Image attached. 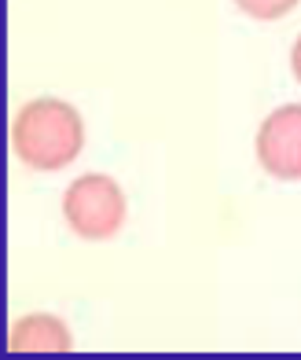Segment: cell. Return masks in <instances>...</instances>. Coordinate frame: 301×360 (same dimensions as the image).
<instances>
[{
  "instance_id": "6da1fadb",
  "label": "cell",
  "mask_w": 301,
  "mask_h": 360,
  "mask_svg": "<svg viewBox=\"0 0 301 360\" xmlns=\"http://www.w3.org/2000/svg\"><path fill=\"white\" fill-rule=\"evenodd\" d=\"M85 147V125L63 100H30L11 122V151L30 169H66Z\"/></svg>"
},
{
  "instance_id": "7a4b0ae2",
  "label": "cell",
  "mask_w": 301,
  "mask_h": 360,
  "mask_svg": "<svg viewBox=\"0 0 301 360\" xmlns=\"http://www.w3.org/2000/svg\"><path fill=\"white\" fill-rule=\"evenodd\" d=\"M63 217L81 239H110L125 224V195L103 173L77 176L63 195Z\"/></svg>"
},
{
  "instance_id": "3957f363",
  "label": "cell",
  "mask_w": 301,
  "mask_h": 360,
  "mask_svg": "<svg viewBox=\"0 0 301 360\" xmlns=\"http://www.w3.org/2000/svg\"><path fill=\"white\" fill-rule=\"evenodd\" d=\"M257 162L276 180H301V107H276L257 129Z\"/></svg>"
},
{
  "instance_id": "277c9868",
  "label": "cell",
  "mask_w": 301,
  "mask_h": 360,
  "mask_svg": "<svg viewBox=\"0 0 301 360\" xmlns=\"http://www.w3.org/2000/svg\"><path fill=\"white\" fill-rule=\"evenodd\" d=\"M70 349H74L70 327L59 316L33 313V316H23L11 327V353L33 356V353H70Z\"/></svg>"
},
{
  "instance_id": "5b68a950",
  "label": "cell",
  "mask_w": 301,
  "mask_h": 360,
  "mask_svg": "<svg viewBox=\"0 0 301 360\" xmlns=\"http://www.w3.org/2000/svg\"><path fill=\"white\" fill-rule=\"evenodd\" d=\"M239 11H246L250 19H257V22H276L283 19L290 8H297V0H236Z\"/></svg>"
},
{
  "instance_id": "8992f818",
  "label": "cell",
  "mask_w": 301,
  "mask_h": 360,
  "mask_svg": "<svg viewBox=\"0 0 301 360\" xmlns=\"http://www.w3.org/2000/svg\"><path fill=\"white\" fill-rule=\"evenodd\" d=\"M290 70H294L297 85H301V37H297V41H294V48H290Z\"/></svg>"
}]
</instances>
